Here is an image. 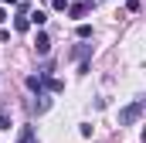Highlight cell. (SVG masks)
Returning <instances> with one entry per match:
<instances>
[{
  "mask_svg": "<svg viewBox=\"0 0 146 143\" xmlns=\"http://www.w3.org/2000/svg\"><path fill=\"white\" fill-rule=\"evenodd\" d=\"M143 109H146L143 99H133L129 106H122V109H119V126H129V123H136V119L143 116Z\"/></svg>",
  "mask_w": 146,
  "mask_h": 143,
  "instance_id": "cell-1",
  "label": "cell"
},
{
  "mask_svg": "<svg viewBox=\"0 0 146 143\" xmlns=\"http://www.w3.org/2000/svg\"><path fill=\"white\" fill-rule=\"evenodd\" d=\"M34 51H37V55H48V51H51V37L44 34V31H37V37H34Z\"/></svg>",
  "mask_w": 146,
  "mask_h": 143,
  "instance_id": "cell-2",
  "label": "cell"
},
{
  "mask_svg": "<svg viewBox=\"0 0 146 143\" xmlns=\"http://www.w3.org/2000/svg\"><path fill=\"white\" fill-rule=\"evenodd\" d=\"M88 7H92V0H78V3H68V14H72V17H82Z\"/></svg>",
  "mask_w": 146,
  "mask_h": 143,
  "instance_id": "cell-3",
  "label": "cell"
},
{
  "mask_svg": "<svg viewBox=\"0 0 146 143\" xmlns=\"http://www.w3.org/2000/svg\"><path fill=\"white\" fill-rule=\"evenodd\" d=\"M27 24H34V27H44V24H48V14H44V10H31V14H27Z\"/></svg>",
  "mask_w": 146,
  "mask_h": 143,
  "instance_id": "cell-4",
  "label": "cell"
},
{
  "mask_svg": "<svg viewBox=\"0 0 146 143\" xmlns=\"http://www.w3.org/2000/svg\"><path fill=\"white\" fill-rule=\"evenodd\" d=\"M88 55H92V44H78V48L72 51V58H78L82 65H85V58H88Z\"/></svg>",
  "mask_w": 146,
  "mask_h": 143,
  "instance_id": "cell-5",
  "label": "cell"
},
{
  "mask_svg": "<svg viewBox=\"0 0 146 143\" xmlns=\"http://www.w3.org/2000/svg\"><path fill=\"white\" fill-rule=\"evenodd\" d=\"M17 143H37V140H34V126H21V136H17Z\"/></svg>",
  "mask_w": 146,
  "mask_h": 143,
  "instance_id": "cell-6",
  "label": "cell"
},
{
  "mask_svg": "<svg viewBox=\"0 0 146 143\" xmlns=\"http://www.w3.org/2000/svg\"><path fill=\"white\" fill-rule=\"evenodd\" d=\"M27 89H31V92H37V96H41V92H44V82H41L37 75H31V78H27Z\"/></svg>",
  "mask_w": 146,
  "mask_h": 143,
  "instance_id": "cell-7",
  "label": "cell"
},
{
  "mask_svg": "<svg viewBox=\"0 0 146 143\" xmlns=\"http://www.w3.org/2000/svg\"><path fill=\"white\" fill-rule=\"evenodd\" d=\"M37 99H41V102H34V112H48V106H51V99H48V96H44V92H41V96H37Z\"/></svg>",
  "mask_w": 146,
  "mask_h": 143,
  "instance_id": "cell-8",
  "label": "cell"
},
{
  "mask_svg": "<svg viewBox=\"0 0 146 143\" xmlns=\"http://www.w3.org/2000/svg\"><path fill=\"white\" fill-rule=\"evenodd\" d=\"M78 37L88 41V37H92V24H78Z\"/></svg>",
  "mask_w": 146,
  "mask_h": 143,
  "instance_id": "cell-9",
  "label": "cell"
},
{
  "mask_svg": "<svg viewBox=\"0 0 146 143\" xmlns=\"http://www.w3.org/2000/svg\"><path fill=\"white\" fill-rule=\"evenodd\" d=\"M51 7L54 10H68V0H51Z\"/></svg>",
  "mask_w": 146,
  "mask_h": 143,
  "instance_id": "cell-10",
  "label": "cell"
},
{
  "mask_svg": "<svg viewBox=\"0 0 146 143\" xmlns=\"http://www.w3.org/2000/svg\"><path fill=\"white\" fill-rule=\"evenodd\" d=\"M0 130H10V116L7 112H0Z\"/></svg>",
  "mask_w": 146,
  "mask_h": 143,
  "instance_id": "cell-11",
  "label": "cell"
},
{
  "mask_svg": "<svg viewBox=\"0 0 146 143\" xmlns=\"http://www.w3.org/2000/svg\"><path fill=\"white\" fill-rule=\"evenodd\" d=\"M3 21H7V10H3V7H0V24H3Z\"/></svg>",
  "mask_w": 146,
  "mask_h": 143,
  "instance_id": "cell-12",
  "label": "cell"
},
{
  "mask_svg": "<svg viewBox=\"0 0 146 143\" xmlns=\"http://www.w3.org/2000/svg\"><path fill=\"white\" fill-rule=\"evenodd\" d=\"M0 3H17V0H0Z\"/></svg>",
  "mask_w": 146,
  "mask_h": 143,
  "instance_id": "cell-13",
  "label": "cell"
}]
</instances>
